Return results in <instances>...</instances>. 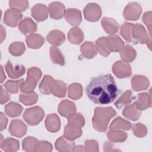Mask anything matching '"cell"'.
Segmentation results:
<instances>
[{
  "mask_svg": "<svg viewBox=\"0 0 152 152\" xmlns=\"http://www.w3.org/2000/svg\"><path fill=\"white\" fill-rule=\"evenodd\" d=\"M86 92L93 102L97 104H107L115 100L118 88L111 74L102 75L93 78L86 88Z\"/></svg>",
  "mask_w": 152,
  "mask_h": 152,
  "instance_id": "obj_1",
  "label": "cell"
},
{
  "mask_svg": "<svg viewBox=\"0 0 152 152\" xmlns=\"http://www.w3.org/2000/svg\"><path fill=\"white\" fill-rule=\"evenodd\" d=\"M116 114V111L112 107H96L92 119L93 127L98 131H105L110 119Z\"/></svg>",
  "mask_w": 152,
  "mask_h": 152,
  "instance_id": "obj_2",
  "label": "cell"
},
{
  "mask_svg": "<svg viewBox=\"0 0 152 152\" xmlns=\"http://www.w3.org/2000/svg\"><path fill=\"white\" fill-rule=\"evenodd\" d=\"M42 75L41 71L36 68L32 67L28 69L27 77L26 81H23L20 86V90L21 92L27 94L33 92L35 88L38 80Z\"/></svg>",
  "mask_w": 152,
  "mask_h": 152,
  "instance_id": "obj_3",
  "label": "cell"
},
{
  "mask_svg": "<svg viewBox=\"0 0 152 152\" xmlns=\"http://www.w3.org/2000/svg\"><path fill=\"white\" fill-rule=\"evenodd\" d=\"M45 116V112L39 106H34L27 109L24 112L23 118L29 125L39 124Z\"/></svg>",
  "mask_w": 152,
  "mask_h": 152,
  "instance_id": "obj_4",
  "label": "cell"
},
{
  "mask_svg": "<svg viewBox=\"0 0 152 152\" xmlns=\"http://www.w3.org/2000/svg\"><path fill=\"white\" fill-rule=\"evenodd\" d=\"M23 17L21 11L17 9H7L5 12L4 17V23L10 27H15Z\"/></svg>",
  "mask_w": 152,
  "mask_h": 152,
  "instance_id": "obj_5",
  "label": "cell"
},
{
  "mask_svg": "<svg viewBox=\"0 0 152 152\" xmlns=\"http://www.w3.org/2000/svg\"><path fill=\"white\" fill-rule=\"evenodd\" d=\"M113 74L118 78H126L131 75V68L130 65L125 62L118 61L112 66Z\"/></svg>",
  "mask_w": 152,
  "mask_h": 152,
  "instance_id": "obj_6",
  "label": "cell"
},
{
  "mask_svg": "<svg viewBox=\"0 0 152 152\" xmlns=\"http://www.w3.org/2000/svg\"><path fill=\"white\" fill-rule=\"evenodd\" d=\"M84 14L87 20L97 21L101 17V8L97 4L90 3L84 8Z\"/></svg>",
  "mask_w": 152,
  "mask_h": 152,
  "instance_id": "obj_7",
  "label": "cell"
},
{
  "mask_svg": "<svg viewBox=\"0 0 152 152\" xmlns=\"http://www.w3.org/2000/svg\"><path fill=\"white\" fill-rule=\"evenodd\" d=\"M132 37L140 43L151 44V39L148 37L146 31L143 26L140 23H136L134 25L132 30Z\"/></svg>",
  "mask_w": 152,
  "mask_h": 152,
  "instance_id": "obj_8",
  "label": "cell"
},
{
  "mask_svg": "<svg viewBox=\"0 0 152 152\" xmlns=\"http://www.w3.org/2000/svg\"><path fill=\"white\" fill-rule=\"evenodd\" d=\"M58 112L61 116L69 119L75 115L76 106L74 102L68 100H64L59 103Z\"/></svg>",
  "mask_w": 152,
  "mask_h": 152,
  "instance_id": "obj_9",
  "label": "cell"
},
{
  "mask_svg": "<svg viewBox=\"0 0 152 152\" xmlns=\"http://www.w3.org/2000/svg\"><path fill=\"white\" fill-rule=\"evenodd\" d=\"M141 13V8L137 2H131L125 7L124 16L127 20H137Z\"/></svg>",
  "mask_w": 152,
  "mask_h": 152,
  "instance_id": "obj_10",
  "label": "cell"
},
{
  "mask_svg": "<svg viewBox=\"0 0 152 152\" xmlns=\"http://www.w3.org/2000/svg\"><path fill=\"white\" fill-rule=\"evenodd\" d=\"M27 131L26 125L20 119L12 120L9 127L11 135L21 138L24 136Z\"/></svg>",
  "mask_w": 152,
  "mask_h": 152,
  "instance_id": "obj_11",
  "label": "cell"
},
{
  "mask_svg": "<svg viewBox=\"0 0 152 152\" xmlns=\"http://www.w3.org/2000/svg\"><path fill=\"white\" fill-rule=\"evenodd\" d=\"M5 70L9 76L11 78H18L23 75L26 71V68L23 65H17L13 66L10 61H8L5 64Z\"/></svg>",
  "mask_w": 152,
  "mask_h": 152,
  "instance_id": "obj_12",
  "label": "cell"
},
{
  "mask_svg": "<svg viewBox=\"0 0 152 152\" xmlns=\"http://www.w3.org/2000/svg\"><path fill=\"white\" fill-rule=\"evenodd\" d=\"M64 14L65 20L71 26L77 27L82 21L81 11L77 9L68 8Z\"/></svg>",
  "mask_w": 152,
  "mask_h": 152,
  "instance_id": "obj_13",
  "label": "cell"
},
{
  "mask_svg": "<svg viewBox=\"0 0 152 152\" xmlns=\"http://www.w3.org/2000/svg\"><path fill=\"white\" fill-rule=\"evenodd\" d=\"M18 29L23 34H31L37 30L36 24L29 17H25L18 25Z\"/></svg>",
  "mask_w": 152,
  "mask_h": 152,
  "instance_id": "obj_14",
  "label": "cell"
},
{
  "mask_svg": "<svg viewBox=\"0 0 152 152\" xmlns=\"http://www.w3.org/2000/svg\"><path fill=\"white\" fill-rule=\"evenodd\" d=\"M48 9L44 4H38L31 8V15L37 21L45 20L48 17Z\"/></svg>",
  "mask_w": 152,
  "mask_h": 152,
  "instance_id": "obj_15",
  "label": "cell"
},
{
  "mask_svg": "<svg viewBox=\"0 0 152 152\" xmlns=\"http://www.w3.org/2000/svg\"><path fill=\"white\" fill-rule=\"evenodd\" d=\"M49 11L51 18L55 20L61 18L65 14V7L59 2H53L49 5Z\"/></svg>",
  "mask_w": 152,
  "mask_h": 152,
  "instance_id": "obj_16",
  "label": "cell"
},
{
  "mask_svg": "<svg viewBox=\"0 0 152 152\" xmlns=\"http://www.w3.org/2000/svg\"><path fill=\"white\" fill-rule=\"evenodd\" d=\"M106 43L108 49L112 52H119L124 47V43L118 35L107 36Z\"/></svg>",
  "mask_w": 152,
  "mask_h": 152,
  "instance_id": "obj_17",
  "label": "cell"
},
{
  "mask_svg": "<svg viewBox=\"0 0 152 152\" xmlns=\"http://www.w3.org/2000/svg\"><path fill=\"white\" fill-rule=\"evenodd\" d=\"M55 147L59 151H72L74 150L75 143L63 136L56 141Z\"/></svg>",
  "mask_w": 152,
  "mask_h": 152,
  "instance_id": "obj_18",
  "label": "cell"
},
{
  "mask_svg": "<svg viewBox=\"0 0 152 152\" xmlns=\"http://www.w3.org/2000/svg\"><path fill=\"white\" fill-rule=\"evenodd\" d=\"M55 83V80L52 77L45 75L39 86L40 91L44 94H50L52 93Z\"/></svg>",
  "mask_w": 152,
  "mask_h": 152,
  "instance_id": "obj_19",
  "label": "cell"
},
{
  "mask_svg": "<svg viewBox=\"0 0 152 152\" xmlns=\"http://www.w3.org/2000/svg\"><path fill=\"white\" fill-rule=\"evenodd\" d=\"M47 129L52 132H56L60 129L61 122L59 117L55 113L49 115L45 120Z\"/></svg>",
  "mask_w": 152,
  "mask_h": 152,
  "instance_id": "obj_20",
  "label": "cell"
},
{
  "mask_svg": "<svg viewBox=\"0 0 152 152\" xmlns=\"http://www.w3.org/2000/svg\"><path fill=\"white\" fill-rule=\"evenodd\" d=\"M81 135L82 130L81 128L69 123L65 126L64 136L66 139L73 141L79 138Z\"/></svg>",
  "mask_w": 152,
  "mask_h": 152,
  "instance_id": "obj_21",
  "label": "cell"
},
{
  "mask_svg": "<svg viewBox=\"0 0 152 152\" xmlns=\"http://www.w3.org/2000/svg\"><path fill=\"white\" fill-rule=\"evenodd\" d=\"M132 87L135 91L146 90L149 86L148 80L143 75H134L131 80Z\"/></svg>",
  "mask_w": 152,
  "mask_h": 152,
  "instance_id": "obj_22",
  "label": "cell"
},
{
  "mask_svg": "<svg viewBox=\"0 0 152 152\" xmlns=\"http://www.w3.org/2000/svg\"><path fill=\"white\" fill-rule=\"evenodd\" d=\"M101 23L103 29L109 34H114L118 31L119 26L118 23L112 18L104 17Z\"/></svg>",
  "mask_w": 152,
  "mask_h": 152,
  "instance_id": "obj_23",
  "label": "cell"
},
{
  "mask_svg": "<svg viewBox=\"0 0 152 152\" xmlns=\"http://www.w3.org/2000/svg\"><path fill=\"white\" fill-rule=\"evenodd\" d=\"M137 110H144L151 106V95L146 93L138 94V99L134 103Z\"/></svg>",
  "mask_w": 152,
  "mask_h": 152,
  "instance_id": "obj_24",
  "label": "cell"
},
{
  "mask_svg": "<svg viewBox=\"0 0 152 152\" xmlns=\"http://www.w3.org/2000/svg\"><path fill=\"white\" fill-rule=\"evenodd\" d=\"M65 40V34L59 30L51 31L47 36V40L54 46H59Z\"/></svg>",
  "mask_w": 152,
  "mask_h": 152,
  "instance_id": "obj_25",
  "label": "cell"
},
{
  "mask_svg": "<svg viewBox=\"0 0 152 152\" xmlns=\"http://www.w3.org/2000/svg\"><path fill=\"white\" fill-rule=\"evenodd\" d=\"M68 37L71 43L78 45L83 40L84 34L80 28L78 27H74L69 31L68 33Z\"/></svg>",
  "mask_w": 152,
  "mask_h": 152,
  "instance_id": "obj_26",
  "label": "cell"
},
{
  "mask_svg": "<svg viewBox=\"0 0 152 152\" xmlns=\"http://www.w3.org/2000/svg\"><path fill=\"white\" fill-rule=\"evenodd\" d=\"M26 41L27 46L32 49L39 48L44 43L43 37L37 34H31L27 36Z\"/></svg>",
  "mask_w": 152,
  "mask_h": 152,
  "instance_id": "obj_27",
  "label": "cell"
},
{
  "mask_svg": "<svg viewBox=\"0 0 152 152\" xmlns=\"http://www.w3.org/2000/svg\"><path fill=\"white\" fill-rule=\"evenodd\" d=\"M120 55L122 59L127 63L131 62L135 59L137 53L131 46L126 45L121 49Z\"/></svg>",
  "mask_w": 152,
  "mask_h": 152,
  "instance_id": "obj_28",
  "label": "cell"
},
{
  "mask_svg": "<svg viewBox=\"0 0 152 152\" xmlns=\"http://www.w3.org/2000/svg\"><path fill=\"white\" fill-rule=\"evenodd\" d=\"M80 50L82 55L86 58L90 59L97 54L96 48L93 42H86L81 46Z\"/></svg>",
  "mask_w": 152,
  "mask_h": 152,
  "instance_id": "obj_29",
  "label": "cell"
},
{
  "mask_svg": "<svg viewBox=\"0 0 152 152\" xmlns=\"http://www.w3.org/2000/svg\"><path fill=\"white\" fill-rule=\"evenodd\" d=\"M132 126L131 124L122 119L121 117H117L112 122L110 129V130H129Z\"/></svg>",
  "mask_w": 152,
  "mask_h": 152,
  "instance_id": "obj_30",
  "label": "cell"
},
{
  "mask_svg": "<svg viewBox=\"0 0 152 152\" xmlns=\"http://www.w3.org/2000/svg\"><path fill=\"white\" fill-rule=\"evenodd\" d=\"M23 110V107L16 102H11L5 107V112L10 117L13 118L19 116Z\"/></svg>",
  "mask_w": 152,
  "mask_h": 152,
  "instance_id": "obj_31",
  "label": "cell"
},
{
  "mask_svg": "<svg viewBox=\"0 0 152 152\" xmlns=\"http://www.w3.org/2000/svg\"><path fill=\"white\" fill-rule=\"evenodd\" d=\"M1 148L5 151H15L19 149V142L15 139L7 138L1 141Z\"/></svg>",
  "mask_w": 152,
  "mask_h": 152,
  "instance_id": "obj_32",
  "label": "cell"
},
{
  "mask_svg": "<svg viewBox=\"0 0 152 152\" xmlns=\"http://www.w3.org/2000/svg\"><path fill=\"white\" fill-rule=\"evenodd\" d=\"M39 142L34 137H26L23 141V149L26 151H37Z\"/></svg>",
  "mask_w": 152,
  "mask_h": 152,
  "instance_id": "obj_33",
  "label": "cell"
},
{
  "mask_svg": "<svg viewBox=\"0 0 152 152\" xmlns=\"http://www.w3.org/2000/svg\"><path fill=\"white\" fill-rule=\"evenodd\" d=\"M83 88L81 84L78 83H73L68 87V96L69 98L77 100L82 96Z\"/></svg>",
  "mask_w": 152,
  "mask_h": 152,
  "instance_id": "obj_34",
  "label": "cell"
},
{
  "mask_svg": "<svg viewBox=\"0 0 152 152\" xmlns=\"http://www.w3.org/2000/svg\"><path fill=\"white\" fill-rule=\"evenodd\" d=\"M123 115L125 118L128 119H129L132 121H136L140 118L141 112H138V110H137L135 106L134 103H133L131 105H128L125 107L124 110H123Z\"/></svg>",
  "mask_w": 152,
  "mask_h": 152,
  "instance_id": "obj_35",
  "label": "cell"
},
{
  "mask_svg": "<svg viewBox=\"0 0 152 152\" xmlns=\"http://www.w3.org/2000/svg\"><path fill=\"white\" fill-rule=\"evenodd\" d=\"M50 56L52 61L61 66L64 65V58L58 48L55 46H51L50 48Z\"/></svg>",
  "mask_w": 152,
  "mask_h": 152,
  "instance_id": "obj_36",
  "label": "cell"
},
{
  "mask_svg": "<svg viewBox=\"0 0 152 152\" xmlns=\"http://www.w3.org/2000/svg\"><path fill=\"white\" fill-rule=\"evenodd\" d=\"M107 136L109 140L113 142H123L127 138V134L126 132L116 130H110L108 131Z\"/></svg>",
  "mask_w": 152,
  "mask_h": 152,
  "instance_id": "obj_37",
  "label": "cell"
},
{
  "mask_svg": "<svg viewBox=\"0 0 152 152\" xmlns=\"http://www.w3.org/2000/svg\"><path fill=\"white\" fill-rule=\"evenodd\" d=\"M96 48L99 53L104 57H107L110 54L106 43V37H102L99 38L96 42Z\"/></svg>",
  "mask_w": 152,
  "mask_h": 152,
  "instance_id": "obj_38",
  "label": "cell"
},
{
  "mask_svg": "<svg viewBox=\"0 0 152 152\" xmlns=\"http://www.w3.org/2000/svg\"><path fill=\"white\" fill-rule=\"evenodd\" d=\"M66 85L61 80H55L52 94L58 97H64L66 94Z\"/></svg>",
  "mask_w": 152,
  "mask_h": 152,
  "instance_id": "obj_39",
  "label": "cell"
},
{
  "mask_svg": "<svg viewBox=\"0 0 152 152\" xmlns=\"http://www.w3.org/2000/svg\"><path fill=\"white\" fill-rule=\"evenodd\" d=\"M134 24L132 23H124L121 27V34L128 43H130L132 41L131 37V30Z\"/></svg>",
  "mask_w": 152,
  "mask_h": 152,
  "instance_id": "obj_40",
  "label": "cell"
},
{
  "mask_svg": "<svg viewBox=\"0 0 152 152\" xmlns=\"http://www.w3.org/2000/svg\"><path fill=\"white\" fill-rule=\"evenodd\" d=\"M38 96L35 92H31L29 94H20L19 96L20 101L24 103L25 105H31L37 102Z\"/></svg>",
  "mask_w": 152,
  "mask_h": 152,
  "instance_id": "obj_41",
  "label": "cell"
},
{
  "mask_svg": "<svg viewBox=\"0 0 152 152\" xmlns=\"http://www.w3.org/2000/svg\"><path fill=\"white\" fill-rule=\"evenodd\" d=\"M26 49L23 43L20 42H16L12 43L9 46L10 52L14 56H17L21 55Z\"/></svg>",
  "mask_w": 152,
  "mask_h": 152,
  "instance_id": "obj_42",
  "label": "cell"
},
{
  "mask_svg": "<svg viewBox=\"0 0 152 152\" xmlns=\"http://www.w3.org/2000/svg\"><path fill=\"white\" fill-rule=\"evenodd\" d=\"M24 80V79H21L17 81L8 80L5 83L4 87H5L7 90L11 93H17L18 91V89L19 87H20L21 84Z\"/></svg>",
  "mask_w": 152,
  "mask_h": 152,
  "instance_id": "obj_43",
  "label": "cell"
},
{
  "mask_svg": "<svg viewBox=\"0 0 152 152\" xmlns=\"http://www.w3.org/2000/svg\"><path fill=\"white\" fill-rule=\"evenodd\" d=\"M131 94L132 92L131 90H126L123 95L115 103V105L116 107L120 109L123 106L129 104L131 102Z\"/></svg>",
  "mask_w": 152,
  "mask_h": 152,
  "instance_id": "obj_44",
  "label": "cell"
},
{
  "mask_svg": "<svg viewBox=\"0 0 152 152\" xmlns=\"http://www.w3.org/2000/svg\"><path fill=\"white\" fill-rule=\"evenodd\" d=\"M132 131L134 135L138 137H143L147 134V128L146 127L141 124V123H137L133 125Z\"/></svg>",
  "mask_w": 152,
  "mask_h": 152,
  "instance_id": "obj_45",
  "label": "cell"
},
{
  "mask_svg": "<svg viewBox=\"0 0 152 152\" xmlns=\"http://www.w3.org/2000/svg\"><path fill=\"white\" fill-rule=\"evenodd\" d=\"M68 123L81 128L84 125L85 121L82 115L80 113H77L76 115H74L72 118L68 119Z\"/></svg>",
  "mask_w": 152,
  "mask_h": 152,
  "instance_id": "obj_46",
  "label": "cell"
},
{
  "mask_svg": "<svg viewBox=\"0 0 152 152\" xmlns=\"http://www.w3.org/2000/svg\"><path fill=\"white\" fill-rule=\"evenodd\" d=\"M84 150L87 151H99L97 142L95 140H86Z\"/></svg>",
  "mask_w": 152,
  "mask_h": 152,
  "instance_id": "obj_47",
  "label": "cell"
},
{
  "mask_svg": "<svg viewBox=\"0 0 152 152\" xmlns=\"http://www.w3.org/2000/svg\"><path fill=\"white\" fill-rule=\"evenodd\" d=\"M52 149V145L49 142L42 141L39 142L37 151H51Z\"/></svg>",
  "mask_w": 152,
  "mask_h": 152,
  "instance_id": "obj_48",
  "label": "cell"
},
{
  "mask_svg": "<svg viewBox=\"0 0 152 152\" xmlns=\"http://www.w3.org/2000/svg\"><path fill=\"white\" fill-rule=\"evenodd\" d=\"M10 99L9 94L3 88L2 86H1V104H2L6 103Z\"/></svg>",
  "mask_w": 152,
  "mask_h": 152,
  "instance_id": "obj_49",
  "label": "cell"
},
{
  "mask_svg": "<svg viewBox=\"0 0 152 152\" xmlns=\"http://www.w3.org/2000/svg\"><path fill=\"white\" fill-rule=\"evenodd\" d=\"M151 11L149 12H146L145 13H144V15H143V18L142 20L144 21V22L145 23V24L147 25V26L148 27L149 29V33H150V29H151Z\"/></svg>",
  "mask_w": 152,
  "mask_h": 152,
  "instance_id": "obj_50",
  "label": "cell"
},
{
  "mask_svg": "<svg viewBox=\"0 0 152 152\" xmlns=\"http://www.w3.org/2000/svg\"><path fill=\"white\" fill-rule=\"evenodd\" d=\"M1 131L4 130L6 128L7 125L8 119L4 115L3 113H1Z\"/></svg>",
  "mask_w": 152,
  "mask_h": 152,
  "instance_id": "obj_51",
  "label": "cell"
},
{
  "mask_svg": "<svg viewBox=\"0 0 152 152\" xmlns=\"http://www.w3.org/2000/svg\"><path fill=\"white\" fill-rule=\"evenodd\" d=\"M1 42L2 43V41H3V40H4V39H5V38L4 37V36H3L4 34L5 35V31L4 32H3L5 30L4 29V27H3V26H2V25L1 26Z\"/></svg>",
  "mask_w": 152,
  "mask_h": 152,
  "instance_id": "obj_52",
  "label": "cell"
},
{
  "mask_svg": "<svg viewBox=\"0 0 152 152\" xmlns=\"http://www.w3.org/2000/svg\"><path fill=\"white\" fill-rule=\"evenodd\" d=\"M1 83H3L4 80L6 78V77H5V75L3 74V68H2V66L1 65Z\"/></svg>",
  "mask_w": 152,
  "mask_h": 152,
  "instance_id": "obj_53",
  "label": "cell"
}]
</instances>
